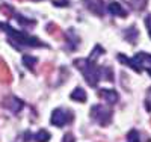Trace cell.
Returning a JSON list of instances; mask_svg holds the SVG:
<instances>
[{"instance_id": "obj_10", "label": "cell", "mask_w": 151, "mask_h": 142, "mask_svg": "<svg viewBox=\"0 0 151 142\" xmlns=\"http://www.w3.org/2000/svg\"><path fill=\"white\" fill-rule=\"evenodd\" d=\"M118 59H119L121 62H124L127 67H130L132 70H134L136 73H141V71H142V67H141V65H139V63H137L134 59H129V58H125V56H122V55H119V56H118Z\"/></svg>"}, {"instance_id": "obj_14", "label": "cell", "mask_w": 151, "mask_h": 142, "mask_svg": "<svg viewBox=\"0 0 151 142\" xmlns=\"http://www.w3.org/2000/svg\"><path fill=\"white\" fill-rule=\"evenodd\" d=\"M125 36H127V40L133 44L134 41H136V36H137V32H136V29L134 27H130V29H127V32H125Z\"/></svg>"}, {"instance_id": "obj_13", "label": "cell", "mask_w": 151, "mask_h": 142, "mask_svg": "<svg viewBox=\"0 0 151 142\" xmlns=\"http://www.w3.org/2000/svg\"><path fill=\"white\" fill-rule=\"evenodd\" d=\"M36 62H38V59H36L35 56H29V55H26V56L23 58V63H24V65H26L29 70H33V68H35Z\"/></svg>"}, {"instance_id": "obj_6", "label": "cell", "mask_w": 151, "mask_h": 142, "mask_svg": "<svg viewBox=\"0 0 151 142\" xmlns=\"http://www.w3.org/2000/svg\"><path fill=\"white\" fill-rule=\"evenodd\" d=\"M83 3L86 6L88 11H91L92 14L101 17L104 14V3L101 0H83Z\"/></svg>"}, {"instance_id": "obj_3", "label": "cell", "mask_w": 151, "mask_h": 142, "mask_svg": "<svg viewBox=\"0 0 151 142\" xmlns=\"http://www.w3.org/2000/svg\"><path fill=\"white\" fill-rule=\"evenodd\" d=\"M91 117L100 124V125H107L112 121V110L101 106V105H95L91 109Z\"/></svg>"}, {"instance_id": "obj_7", "label": "cell", "mask_w": 151, "mask_h": 142, "mask_svg": "<svg viewBox=\"0 0 151 142\" xmlns=\"http://www.w3.org/2000/svg\"><path fill=\"white\" fill-rule=\"evenodd\" d=\"M100 97L104 98V101H107L109 105H116L119 100V95L115 89H101L100 91Z\"/></svg>"}, {"instance_id": "obj_16", "label": "cell", "mask_w": 151, "mask_h": 142, "mask_svg": "<svg viewBox=\"0 0 151 142\" xmlns=\"http://www.w3.org/2000/svg\"><path fill=\"white\" fill-rule=\"evenodd\" d=\"M132 5H133L134 9L142 11V9L147 6V0H132Z\"/></svg>"}, {"instance_id": "obj_2", "label": "cell", "mask_w": 151, "mask_h": 142, "mask_svg": "<svg viewBox=\"0 0 151 142\" xmlns=\"http://www.w3.org/2000/svg\"><path fill=\"white\" fill-rule=\"evenodd\" d=\"M0 27H3V30L9 35L11 38V41H17L20 45H30V47H41L44 45L38 38H33V36H29L26 33H23V32H18L15 29H12L11 26H6V24H0Z\"/></svg>"}, {"instance_id": "obj_19", "label": "cell", "mask_w": 151, "mask_h": 142, "mask_svg": "<svg viewBox=\"0 0 151 142\" xmlns=\"http://www.w3.org/2000/svg\"><path fill=\"white\" fill-rule=\"evenodd\" d=\"M145 24H147V29H148V35L151 38V14L145 18Z\"/></svg>"}, {"instance_id": "obj_8", "label": "cell", "mask_w": 151, "mask_h": 142, "mask_svg": "<svg viewBox=\"0 0 151 142\" xmlns=\"http://www.w3.org/2000/svg\"><path fill=\"white\" fill-rule=\"evenodd\" d=\"M109 12L112 15H115V17H125L127 15V11H125L124 8H122V5L121 3H118V2H112V3H109Z\"/></svg>"}, {"instance_id": "obj_5", "label": "cell", "mask_w": 151, "mask_h": 142, "mask_svg": "<svg viewBox=\"0 0 151 142\" xmlns=\"http://www.w3.org/2000/svg\"><path fill=\"white\" fill-rule=\"evenodd\" d=\"M2 106L3 107H6V109H9L11 112H14V113H18L21 109H23V106H24V103L20 100V98H17V97H14V95H9V97H6V98H3V103H2Z\"/></svg>"}, {"instance_id": "obj_18", "label": "cell", "mask_w": 151, "mask_h": 142, "mask_svg": "<svg viewBox=\"0 0 151 142\" xmlns=\"http://www.w3.org/2000/svg\"><path fill=\"white\" fill-rule=\"evenodd\" d=\"M145 106H147V110L151 112V88L148 91V95H147V101H145Z\"/></svg>"}, {"instance_id": "obj_17", "label": "cell", "mask_w": 151, "mask_h": 142, "mask_svg": "<svg viewBox=\"0 0 151 142\" xmlns=\"http://www.w3.org/2000/svg\"><path fill=\"white\" fill-rule=\"evenodd\" d=\"M100 51H103V48H101V47H100V45H97V47L94 48V51H92V53H94V55H92V56L89 58V59H91L92 62H95V59H97V58L100 56Z\"/></svg>"}, {"instance_id": "obj_9", "label": "cell", "mask_w": 151, "mask_h": 142, "mask_svg": "<svg viewBox=\"0 0 151 142\" xmlns=\"http://www.w3.org/2000/svg\"><path fill=\"white\" fill-rule=\"evenodd\" d=\"M71 100H74V101H80V103H85L86 101V98H88V95H86V91L83 88H76L74 91L71 92Z\"/></svg>"}, {"instance_id": "obj_12", "label": "cell", "mask_w": 151, "mask_h": 142, "mask_svg": "<svg viewBox=\"0 0 151 142\" xmlns=\"http://www.w3.org/2000/svg\"><path fill=\"white\" fill-rule=\"evenodd\" d=\"M33 138H35L36 142H48L52 136H50V133H48L47 130H40Z\"/></svg>"}, {"instance_id": "obj_1", "label": "cell", "mask_w": 151, "mask_h": 142, "mask_svg": "<svg viewBox=\"0 0 151 142\" xmlns=\"http://www.w3.org/2000/svg\"><path fill=\"white\" fill-rule=\"evenodd\" d=\"M74 65L83 73L88 85L97 86L98 80L101 79V70L97 68L91 59H77V61H74Z\"/></svg>"}, {"instance_id": "obj_20", "label": "cell", "mask_w": 151, "mask_h": 142, "mask_svg": "<svg viewBox=\"0 0 151 142\" xmlns=\"http://www.w3.org/2000/svg\"><path fill=\"white\" fill-rule=\"evenodd\" d=\"M62 142H76V139H74V136L71 133H67L64 136V139H62Z\"/></svg>"}, {"instance_id": "obj_11", "label": "cell", "mask_w": 151, "mask_h": 142, "mask_svg": "<svg viewBox=\"0 0 151 142\" xmlns=\"http://www.w3.org/2000/svg\"><path fill=\"white\" fill-rule=\"evenodd\" d=\"M137 63H139V65H151V55H147L145 51H141V53H137L134 58H133Z\"/></svg>"}, {"instance_id": "obj_15", "label": "cell", "mask_w": 151, "mask_h": 142, "mask_svg": "<svg viewBox=\"0 0 151 142\" xmlns=\"http://www.w3.org/2000/svg\"><path fill=\"white\" fill-rule=\"evenodd\" d=\"M129 142H141V133L137 132V130H132L127 136Z\"/></svg>"}, {"instance_id": "obj_21", "label": "cell", "mask_w": 151, "mask_h": 142, "mask_svg": "<svg viewBox=\"0 0 151 142\" xmlns=\"http://www.w3.org/2000/svg\"><path fill=\"white\" fill-rule=\"evenodd\" d=\"M148 74H150V76H151V67H150V68H148Z\"/></svg>"}, {"instance_id": "obj_22", "label": "cell", "mask_w": 151, "mask_h": 142, "mask_svg": "<svg viewBox=\"0 0 151 142\" xmlns=\"http://www.w3.org/2000/svg\"><path fill=\"white\" fill-rule=\"evenodd\" d=\"M33 2H42V0H33Z\"/></svg>"}, {"instance_id": "obj_4", "label": "cell", "mask_w": 151, "mask_h": 142, "mask_svg": "<svg viewBox=\"0 0 151 142\" xmlns=\"http://www.w3.org/2000/svg\"><path fill=\"white\" fill-rule=\"evenodd\" d=\"M73 115L70 110H64V109H55L52 113V118H50V123L56 127H64L65 124L71 123Z\"/></svg>"}]
</instances>
